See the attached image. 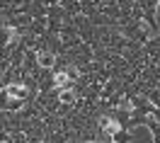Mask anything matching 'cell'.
<instances>
[{"instance_id":"obj_1","label":"cell","mask_w":160,"mask_h":143,"mask_svg":"<svg viewBox=\"0 0 160 143\" xmlns=\"http://www.w3.org/2000/svg\"><path fill=\"white\" fill-rule=\"evenodd\" d=\"M146 126L150 129V136H153V143H160V121L153 116V114H148L146 116Z\"/></svg>"},{"instance_id":"obj_2","label":"cell","mask_w":160,"mask_h":143,"mask_svg":"<svg viewBox=\"0 0 160 143\" xmlns=\"http://www.w3.org/2000/svg\"><path fill=\"white\" fill-rule=\"evenodd\" d=\"M109 138H112L114 143H129L131 138H133V136H131V131H129V129H119V131H114V133H112Z\"/></svg>"},{"instance_id":"obj_3","label":"cell","mask_w":160,"mask_h":143,"mask_svg":"<svg viewBox=\"0 0 160 143\" xmlns=\"http://www.w3.org/2000/svg\"><path fill=\"white\" fill-rule=\"evenodd\" d=\"M146 97H148V100H153V104H155V107H160V95L155 90H150V92H146Z\"/></svg>"},{"instance_id":"obj_4","label":"cell","mask_w":160,"mask_h":143,"mask_svg":"<svg viewBox=\"0 0 160 143\" xmlns=\"http://www.w3.org/2000/svg\"><path fill=\"white\" fill-rule=\"evenodd\" d=\"M8 34H10V32H8V27H0V46H2V44H8V39H10Z\"/></svg>"},{"instance_id":"obj_5","label":"cell","mask_w":160,"mask_h":143,"mask_svg":"<svg viewBox=\"0 0 160 143\" xmlns=\"http://www.w3.org/2000/svg\"><path fill=\"white\" fill-rule=\"evenodd\" d=\"M39 61L44 63V66H51V63H53V56H51V58L49 56H39Z\"/></svg>"},{"instance_id":"obj_6","label":"cell","mask_w":160,"mask_h":143,"mask_svg":"<svg viewBox=\"0 0 160 143\" xmlns=\"http://www.w3.org/2000/svg\"><path fill=\"white\" fill-rule=\"evenodd\" d=\"M150 114H153V116H155V119L160 121V107H153V112H150Z\"/></svg>"},{"instance_id":"obj_7","label":"cell","mask_w":160,"mask_h":143,"mask_svg":"<svg viewBox=\"0 0 160 143\" xmlns=\"http://www.w3.org/2000/svg\"><path fill=\"white\" fill-rule=\"evenodd\" d=\"M90 143H102V141H90Z\"/></svg>"}]
</instances>
